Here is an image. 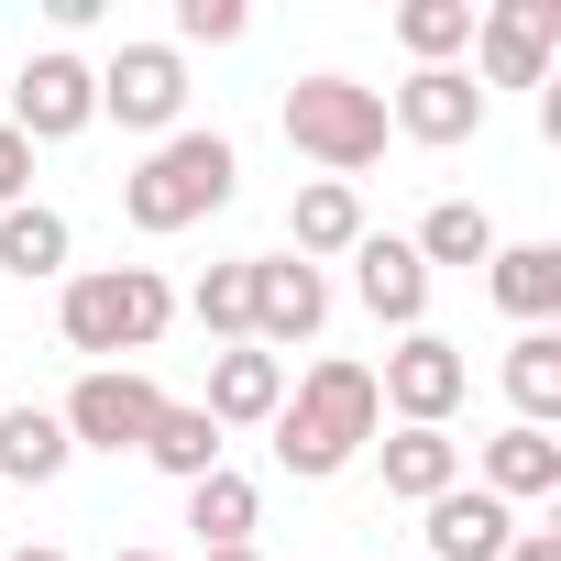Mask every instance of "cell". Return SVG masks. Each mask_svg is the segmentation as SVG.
<instances>
[{"mask_svg": "<svg viewBox=\"0 0 561 561\" xmlns=\"http://www.w3.org/2000/svg\"><path fill=\"white\" fill-rule=\"evenodd\" d=\"M353 298H364L386 331H430V264H419L397 231H364V242H353Z\"/></svg>", "mask_w": 561, "mask_h": 561, "instance_id": "12", "label": "cell"}, {"mask_svg": "<svg viewBox=\"0 0 561 561\" xmlns=\"http://www.w3.org/2000/svg\"><path fill=\"white\" fill-rule=\"evenodd\" d=\"M242 23H253L242 0H176V56L187 45H242Z\"/></svg>", "mask_w": 561, "mask_h": 561, "instance_id": "27", "label": "cell"}, {"mask_svg": "<svg viewBox=\"0 0 561 561\" xmlns=\"http://www.w3.org/2000/svg\"><path fill=\"white\" fill-rule=\"evenodd\" d=\"M375 430H386V408H375V364H309L298 386H287V408L264 419V440H275V473H298V484H331V473H353L364 451H375Z\"/></svg>", "mask_w": 561, "mask_h": 561, "instance_id": "1", "label": "cell"}, {"mask_svg": "<svg viewBox=\"0 0 561 561\" xmlns=\"http://www.w3.org/2000/svg\"><path fill=\"white\" fill-rule=\"evenodd\" d=\"M506 561H561V528H517V539H506Z\"/></svg>", "mask_w": 561, "mask_h": 561, "instance_id": "29", "label": "cell"}, {"mask_svg": "<svg viewBox=\"0 0 561 561\" xmlns=\"http://www.w3.org/2000/svg\"><path fill=\"white\" fill-rule=\"evenodd\" d=\"M187 528H198V550H253V528H264V495L220 462V473H198L187 484Z\"/></svg>", "mask_w": 561, "mask_h": 561, "instance_id": "21", "label": "cell"}, {"mask_svg": "<svg viewBox=\"0 0 561 561\" xmlns=\"http://www.w3.org/2000/svg\"><path fill=\"white\" fill-rule=\"evenodd\" d=\"M397 45H408L419 67H451V56L473 45V0H397Z\"/></svg>", "mask_w": 561, "mask_h": 561, "instance_id": "25", "label": "cell"}, {"mask_svg": "<svg viewBox=\"0 0 561 561\" xmlns=\"http://www.w3.org/2000/svg\"><path fill=\"white\" fill-rule=\"evenodd\" d=\"M220 451H231V430H220L209 408H176V397H165V419L144 430V462H154L165 484H198V473H220Z\"/></svg>", "mask_w": 561, "mask_h": 561, "instance_id": "18", "label": "cell"}, {"mask_svg": "<svg viewBox=\"0 0 561 561\" xmlns=\"http://www.w3.org/2000/svg\"><path fill=\"white\" fill-rule=\"evenodd\" d=\"M187 320L231 353V342H253V298H242V264H209L198 287H187Z\"/></svg>", "mask_w": 561, "mask_h": 561, "instance_id": "26", "label": "cell"}, {"mask_svg": "<svg viewBox=\"0 0 561 561\" xmlns=\"http://www.w3.org/2000/svg\"><path fill=\"white\" fill-rule=\"evenodd\" d=\"M408 253H419V264H462V275H473V264H495V220H484L473 198H440V209L419 220V242H408Z\"/></svg>", "mask_w": 561, "mask_h": 561, "instance_id": "24", "label": "cell"}, {"mask_svg": "<svg viewBox=\"0 0 561 561\" xmlns=\"http://www.w3.org/2000/svg\"><path fill=\"white\" fill-rule=\"evenodd\" d=\"M287 144L353 187V176L386 154V89H353V78H298V89H287Z\"/></svg>", "mask_w": 561, "mask_h": 561, "instance_id": "4", "label": "cell"}, {"mask_svg": "<svg viewBox=\"0 0 561 561\" xmlns=\"http://www.w3.org/2000/svg\"><path fill=\"white\" fill-rule=\"evenodd\" d=\"M198 561H264V550H198Z\"/></svg>", "mask_w": 561, "mask_h": 561, "instance_id": "31", "label": "cell"}, {"mask_svg": "<svg viewBox=\"0 0 561 561\" xmlns=\"http://www.w3.org/2000/svg\"><path fill=\"white\" fill-rule=\"evenodd\" d=\"M462 397H473L462 342H440V331H397V353H386V375H375V408H386L397 430H451Z\"/></svg>", "mask_w": 561, "mask_h": 561, "instance_id": "5", "label": "cell"}, {"mask_svg": "<svg viewBox=\"0 0 561 561\" xmlns=\"http://www.w3.org/2000/svg\"><path fill=\"white\" fill-rule=\"evenodd\" d=\"M419 517H430V528H419L430 561H506V539H517V506H495L484 484H451V495H430Z\"/></svg>", "mask_w": 561, "mask_h": 561, "instance_id": "13", "label": "cell"}, {"mask_svg": "<svg viewBox=\"0 0 561 561\" xmlns=\"http://www.w3.org/2000/svg\"><path fill=\"white\" fill-rule=\"evenodd\" d=\"M0 561H67V550H0Z\"/></svg>", "mask_w": 561, "mask_h": 561, "instance_id": "30", "label": "cell"}, {"mask_svg": "<svg viewBox=\"0 0 561 561\" xmlns=\"http://www.w3.org/2000/svg\"><path fill=\"white\" fill-rule=\"evenodd\" d=\"M242 298H253V353L287 364V342H320V320H331V275L298 264V253H253Z\"/></svg>", "mask_w": 561, "mask_h": 561, "instance_id": "9", "label": "cell"}, {"mask_svg": "<svg viewBox=\"0 0 561 561\" xmlns=\"http://www.w3.org/2000/svg\"><path fill=\"white\" fill-rule=\"evenodd\" d=\"M287 231H298V264H320V253H353V242H364V187H342V176H309V187H298V209H287Z\"/></svg>", "mask_w": 561, "mask_h": 561, "instance_id": "20", "label": "cell"}, {"mask_svg": "<svg viewBox=\"0 0 561 561\" xmlns=\"http://www.w3.org/2000/svg\"><path fill=\"white\" fill-rule=\"evenodd\" d=\"M56 419H67V440H78V451H111V462H122V451H144V430L165 419V386H154L144 364H89V375H78V397H67Z\"/></svg>", "mask_w": 561, "mask_h": 561, "instance_id": "6", "label": "cell"}, {"mask_svg": "<svg viewBox=\"0 0 561 561\" xmlns=\"http://www.w3.org/2000/svg\"><path fill=\"white\" fill-rule=\"evenodd\" d=\"M67 253H78V231H67V209H0V275H23V287H45V275H67Z\"/></svg>", "mask_w": 561, "mask_h": 561, "instance_id": "22", "label": "cell"}, {"mask_svg": "<svg viewBox=\"0 0 561 561\" xmlns=\"http://www.w3.org/2000/svg\"><path fill=\"white\" fill-rule=\"evenodd\" d=\"M23 187H34V144L0 122V209H23Z\"/></svg>", "mask_w": 561, "mask_h": 561, "instance_id": "28", "label": "cell"}, {"mask_svg": "<svg viewBox=\"0 0 561 561\" xmlns=\"http://www.w3.org/2000/svg\"><path fill=\"white\" fill-rule=\"evenodd\" d=\"M220 430H264L275 408H287V364L275 353H253V342H231V353H209V397H198Z\"/></svg>", "mask_w": 561, "mask_h": 561, "instance_id": "15", "label": "cell"}, {"mask_svg": "<svg viewBox=\"0 0 561 561\" xmlns=\"http://www.w3.org/2000/svg\"><path fill=\"white\" fill-rule=\"evenodd\" d=\"M561 56V0H484L473 12V89H539Z\"/></svg>", "mask_w": 561, "mask_h": 561, "instance_id": "7", "label": "cell"}, {"mask_svg": "<svg viewBox=\"0 0 561 561\" xmlns=\"http://www.w3.org/2000/svg\"><path fill=\"white\" fill-rule=\"evenodd\" d=\"M484 298H495L517 331H550V320H561V242H495Z\"/></svg>", "mask_w": 561, "mask_h": 561, "instance_id": "14", "label": "cell"}, {"mask_svg": "<svg viewBox=\"0 0 561 561\" xmlns=\"http://www.w3.org/2000/svg\"><path fill=\"white\" fill-rule=\"evenodd\" d=\"M473 484H484L495 506H528V495H550V484H561V440H550V430H517V419H506V430H495V440L473 451Z\"/></svg>", "mask_w": 561, "mask_h": 561, "instance_id": "16", "label": "cell"}, {"mask_svg": "<svg viewBox=\"0 0 561 561\" xmlns=\"http://www.w3.org/2000/svg\"><path fill=\"white\" fill-rule=\"evenodd\" d=\"M122 561H165V550H122Z\"/></svg>", "mask_w": 561, "mask_h": 561, "instance_id": "32", "label": "cell"}, {"mask_svg": "<svg viewBox=\"0 0 561 561\" xmlns=\"http://www.w3.org/2000/svg\"><path fill=\"white\" fill-rule=\"evenodd\" d=\"M386 133H408V144H430V154L473 144V133H484V89H473V67H419V78L386 100Z\"/></svg>", "mask_w": 561, "mask_h": 561, "instance_id": "11", "label": "cell"}, {"mask_svg": "<svg viewBox=\"0 0 561 561\" xmlns=\"http://www.w3.org/2000/svg\"><path fill=\"white\" fill-rule=\"evenodd\" d=\"M67 462H78V440L56 408H0V484H56Z\"/></svg>", "mask_w": 561, "mask_h": 561, "instance_id": "19", "label": "cell"}, {"mask_svg": "<svg viewBox=\"0 0 561 561\" xmlns=\"http://www.w3.org/2000/svg\"><path fill=\"white\" fill-rule=\"evenodd\" d=\"M506 408H517V430L561 419V331H517L506 342Z\"/></svg>", "mask_w": 561, "mask_h": 561, "instance_id": "23", "label": "cell"}, {"mask_svg": "<svg viewBox=\"0 0 561 561\" xmlns=\"http://www.w3.org/2000/svg\"><path fill=\"white\" fill-rule=\"evenodd\" d=\"M89 122H100V67H78L67 45L23 56V78H12V133H23V144H78Z\"/></svg>", "mask_w": 561, "mask_h": 561, "instance_id": "10", "label": "cell"}, {"mask_svg": "<svg viewBox=\"0 0 561 561\" xmlns=\"http://www.w3.org/2000/svg\"><path fill=\"white\" fill-rule=\"evenodd\" d=\"M100 122H122V133H187V56L176 45H122L111 67H100Z\"/></svg>", "mask_w": 561, "mask_h": 561, "instance_id": "8", "label": "cell"}, {"mask_svg": "<svg viewBox=\"0 0 561 561\" xmlns=\"http://www.w3.org/2000/svg\"><path fill=\"white\" fill-rule=\"evenodd\" d=\"M231 187H242L231 133H165V144L122 176V220L165 242V231H198L209 209H231Z\"/></svg>", "mask_w": 561, "mask_h": 561, "instance_id": "2", "label": "cell"}, {"mask_svg": "<svg viewBox=\"0 0 561 561\" xmlns=\"http://www.w3.org/2000/svg\"><path fill=\"white\" fill-rule=\"evenodd\" d=\"M375 473H386L397 506H430V495L462 484V440L451 430H397V440H375Z\"/></svg>", "mask_w": 561, "mask_h": 561, "instance_id": "17", "label": "cell"}, {"mask_svg": "<svg viewBox=\"0 0 561 561\" xmlns=\"http://www.w3.org/2000/svg\"><path fill=\"white\" fill-rule=\"evenodd\" d=\"M165 320H176V287H165L154 264H89V275H67V298H56V331H67V353H89V364L154 353Z\"/></svg>", "mask_w": 561, "mask_h": 561, "instance_id": "3", "label": "cell"}]
</instances>
